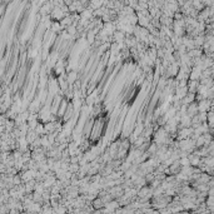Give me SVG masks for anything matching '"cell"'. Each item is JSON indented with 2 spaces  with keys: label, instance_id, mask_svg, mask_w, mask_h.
I'll use <instances>...</instances> for the list:
<instances>
[{
  "label": "cell",
  "instance_id": "1",
  "mask_svg": "<svg viewBox=\"0 0 214 214\" xmlns=\"http://www.w3.org/2000/svg\"><path fill=\"white\" fill-rule=\"evenodd\" d=\"M125 39H126V35H125V33H123L121 30H116V31L113 34V40H114V43H116V44H124Z\"/></svg>",
  "mask_w": 214,
  "mask_h": 214
},
{
  "label": "cell",
  "instance_id": "2",
  "mask_svg": "<svg viewBox=\"0 0 214 214\" xmlns=\"http://www.w3.org/2000/svg\"><path fill=\"white\" fill-rule=\"evenodd\" d=\"M78 72L77 70H69L67 74V82L69 83V85H74L78 82Z\"/></svg>",
  "mask_w": 214,
  "mask_h": 214
},
{
  "label": "cell",
  "instance_id": "3",
  "mask_svg": "<svg viewBox=\"0 0 214 214\" xmlns=\"http://www.w3.org/2000/svg\"><path fill=\"white\" fill-rule=\"evenodd\" d=\"M92 206H93V208H94L95 211H102L103 208H105V203H104L100 198H97L95 201H93Z\"/></svg>",
  "mask_w": 214,
  "mask_h": 214
},
{
  "label": "cell",
  "instance_id": "4",
  "mask_svg": "<svg viewBox=\"0 0 214 214\" xmlns=\"http://www.w3.org/2000/svg\"><path fill=\"white\" fill-rule=\"evenodd\" d=\"M51 30L55 31V33L62 31V25H60V23H59V21H54L53 25H51Z\"/></svg>",
  "mask_w": 214,
  "mask_h": 214
}]
</instances>
